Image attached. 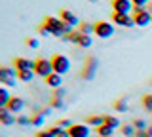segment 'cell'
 Returning <instances> with one entry per match:
<instances>
[{
  "instance_id": "obj_21",
  "label": "cell",
  "mask_w": 152,
  "mask_h": 137,
  "mask_svg": "<svg viewBox=\"0 0 152 137\" xmlns=\"http://www.w3.org/2000/svg\"><path fill=\"white\" fill-rule=\"evenodd\" d=\"M76 44H78L80 48H89V46L93 44V38H91V36H88V34H82V32H80V38H78V42H76Z\"/></svg>"
},
{
  "instance_id": "obj_12",
  "label": "cell",
  "mask_w": 152,
  "mask_h": 137,
  "mask_svg": "<svg viewBox=\"0 0 152 137\" xmlns=\"http://www.w3.org/2000/svg\"><path fill=\"white\" fill-rule=\"evenodd\" d=\"M59 19L66 23V25H70L74 29V27H80V21H78V17H76V13H72L70 10H61L59 12Z\"/></svg>"
},
{
  "instance_id": "obj_24",
  "label": "cell",
  "mask_w": 152,
  "mask_h": 137,
  "mask_svg": "<svg viewBox=\"0 0 152 137\" xmlns=\"http://www.w3.org/2000/svg\"><path fill=\"white\" fill-rule=\"evenodd\" d=\"M135 126L133 124H127V126H122V133L126 135V137H135Z\"/></svg>"
},
{
  "instance_id": "obj_22",
  "label": "cell",
  "mask_w": 152,
  "mask_h": 137,
  "mask_svg": "<svg viewBox=\"0 0 152 137\" xmlns=\"http://www.w3.org/2000/svg\"><path fill=\"white\" fill-rule=\"evenodd\" d=\"M97 133H99V137H110L114 133V130H112V127H108L107 124H103L101 127H97Z\"/></svg>"
},
{
  "instance_id": "obj_5",
  "label": "cell",
  "mask_w": 152,
  "mask_h": 137,
  "mask_svg": "<svg viewBox=\"0 0 152 137\" xmlns=\"http://www.w3.org/2000/svg\"><path fill=\"white\" fill-rule=\"evenodd\" d=\"M97 69H99V59L97 57H88L84 63V69H82V78L84 80H93L95 74H97Z\"/></svg>"
},
{
  "instance_id": "obj_29",
  "label": "cell",
  "mask_w": 152,
  "mask_h": 137,
  "mask_svg": "<svg viewBox=\"0 0 152 137\" xmlns=\"http://www.w3.org/2000/svg\"><path fill=\"white\" fill-rule=\"evenodd\" d=\"M51 108H65V101L63 99H51Z\"/></svg>"
},
{
  "instance_id": "obj_34",
  "label": "cell",
  "mask_w": 152,
  "mask_h": 137,
  "mask_svg": "<svg viewBox=\"0 0 152 137\" xmlns=\"http://www.w3.org/2000/svg\"><path fill=\"white\" fill-rule=\"evenodd\" d=\"M36 137H55V135L51 133L50 130H46V131H38V133H36Z\"/></svg>"
},
{
  "instance_id": "obj_15",
  "label": "cell",
  "mask_w": 152,
  "mask_h": 137,
  "mask_svg": "<svg viewBox=\"0 0 152 137\" xmlns=\"http://www.w3.org/2000/svg\"><path fill=\"white\" fill-rule=\"evenodd\" d=\"M86 124H88L89 127H101L104 124V116H99V114H91V116H88L86 118Z\"/></svg>"
},
{
  "instance_id": "obj_35",
  "label": "cell",
  "mask_w": 152,
  "mask_h": 137,
  "mask_svg": "<svg viewBox=\"0 0 152 137\" xmlns=\"http://www.w3.org/2000/svg\"><path fill=\"white\" fill-rule=\"evenodd\" d=\"M135 137H148V133H146V130H137Z\"/></svg>"
},
{
  "instance_id": "obj_33",
  "label": "cell",
  "mask_w": 152,
  "mask_h": 137,
  "mask_svg": "<svg viewBox=\"0 0 152 137\" xmlns=\"http://www.w3.org/2000/svg\"><path fill=\"white\" fill-rule=\"evenodd\" d=\"M27 46H28V48H32V50H36L40 44H38L36 38H27Z\"/></svg>"
},
{
  "instance_id": "obj_30",
  "label": "cell",
  "mask_w": 152,
  "mask_h": 137,
  "mask_svg": "<svg viewBox=\"0 0 152 137\" xmlns=\"http://www.w3.org/2000/svg\"><path fill=\"white\" fill-rule=\"evenodd\" d=\"M131 2H133L135 8H141V10H142V8H146L150 4V0H131Z\"/></svg>"
},
{
  "instance_id": "obj_26",
  "label": "cell",
  "mask_w": 152,
  "mask_h": 137,
  "mask_svg": "<svg viewBox=\"0 0 152 137\" xmlns=\"http://www.w3.org/2000/svg\"><path fill=\"white\" fill-rule=\"evenodd\" d=\"M142 107L146 108V111L152 114V93H148V95H145L142 97Z\"/></svg>"
},
{
  "instance_id": "obj_16",
  "label": "cell",
  "mask_w": 152,
  "mask_h": 137,
  "mask_svg": "<svg viewBox=\"0 0 152 137\" xmlns=\"http://www.w3.org/2000/svg\"><path fill=\"white\" fill-rule=\"evenodd\" d=\"M46 84L50 88H53V89H57V88H61V84H63V78H61V74H50V76L46 78Z\"/></svg>"
},
{
  "instance_id": "obj_28",
  "label": "cell",
  "mask_w": 152,
  "mask_h": 137,
  "mask_svg": "<svg viewBox=\"0 0 152 137\" xmlns=\"http://www.w3.org/2000/svg\"><path fill=\"white\" fill-rule=\"evenodd\" d=\"M57 126H59V127H63V130H69V127L72 126V122H70L69 118H61V120L57 122Z\"/></svg>"
},
{
  "instance_id": "obj_38",
  "label": "cell",
  "mask_w": 152,
  "mask_h": 137,
  "mask_svg": "<svg viewBox=\"0 0 152 137\" xmlns=\"http://www.w3.org/2000/svg\"><path fill=\"white\" fill-rule=\"evenodd\" d=\"M146 133H148V137H152V126L146 127Z\"/></svg>"
},
{
  "instance_id": "obj_23",
  "label": "cell",
  "mask_w": 152,
  "mask_h": 137,
  "mask_svg": "<svg viewBox=\"0 0 152 137\" xmlns=\"http://www.w3.org/2000/svg\"><path fill=\"white\" fill-rule=\"evenodd\" d=\"M112 107H114V111H118V112H126V111H127V103H126V99H116Z\"/></svg>"
},
{
  "instance_id": "obj_19",
  "label": "cell",
  "mask_w": 152,
  "mask_h": 137,
  "mask_svg": "<svg viewBox=\"0 0 152 137\" xmlns=\"http://www.w3.org/2000/svg\"><path fill=\"white\" fill-rule=\"evenodd\" d=\"M36 74H34V70H23V73H17V78H19V82H32V78H34Z\"/></svg>"
},
{
  "instance_id": "obj_4",
  "label": "cell",
  "mask_w": 152,
  "mask_h": 137,
  "mask_svg": "<svg viewBox=\"0 0 152 137\" xmlns=\"http://www.w3.org/2000/svg\"><path fill=\"white\" fill-rule=\"evenodd\" d=\"M34 74H36V76H42L44 80L50 76V74H53V65H51V59L38 57L36 59V67H34Z\"/></svg>"
},
{
  "instance_id": "obj_7",
  "label": "cell",
  "mask_w": 152,
  "mask_h": 137,
  "mask_svg": "<svg viewBox=\"0 0 152 137\" xmlns=\"http://www.w3.org/2000/svg\"><path fill=\"white\" fill-rule=\"evenodd\" d=\"M114 34V25L108 21H97L95 23V36L99 38H110Z\"/></svg>"
},
{
  "instance_id": "obj_17",
  "label": "cell",
  "mask_w": 152,
  "mask_h": 137,
  "mask_svg": "<svg viewBox=\"0 0 152 137\" xmlns=\"http://www.w3.org/2000/svg\"><path fill=\"white\" fill-rule=\"evenodd\" d=\"M78 32H82V34H88V36L95 34V23H93V25H91V23H88V21L80 23V27H78Z\"/></svg>"
},
{
  "instance_id": "obj_6",
  "label": "cell",
  "mask_w": 152,
  "mask_h": 137,
  "mask_svg": "<svg viewBox=\"0 0 152 137\" xmlns=\"http://www.w3.org/2000/svg\"><path fill=\"white\" fill-rule=\"evenodd\" d=\"M133 21H135L137 27H146L152 23V13L146 8H142V10L141 8H135L133 10Z\"/></svg>"
},
{
  "instance_id": "obj_37",
  "label": "cell",
  "mask_w": 152,
  "mask_h": 137,
  "mask_svg": "<svg viewBox=\"0 0 152 137\" xmlns=\"http://www.w3.org/2000/svg\"><path fill=\"white\" fill-rule=\"evenodd\" d=\"M57 137H70V135H69V130H61V133L57 135Z\"/></svg>"
},
{
  "instance_id": "obj_10",
  "label": "cell",
  "mask_w": 152,
  "mask_h": 137,
  "mask_svg": "<svg viewBox=\"0 0 152 137\" xmlns=\"http://www.w3.org/2000/svg\"><path fill=\"white\" fill-rule=\"evenodd\" d=\"M112 10L114 13H131L135 6L131 0H112Z\"/></svg>"
},
{
  "instance_id": "obj_1",
  "label": "cell",
  "mask_w": 152,
  "mask_h": 137,
  "mask_svg": "<svg viewBox=\"0 0 152 137\" xmlns=\"http://www.w3.org/2000/svg\"><path fill=\"white\" fill-rule=\"evenodd\" d=\"M42 27H46L48 32H50L51 36H57V38H63L65 34H69V32H72L74 29L70 25H66L59 19V17H46L44 23H42Z\"/></svg>"
},
{
  "instance_id": "obj_36",
  "label": "cell",
  "mask_w": 152,
  "mask_h": 137,
  "mask_svg": "<svg viewBox=\"0 0 152 137\" xmlns=\"http://www.w3.org/2000/svg\"><path fill=\"white\" fill-rule=\"evenodd\" d=\"M38 32H40L42 36H50V32H48V29H46V27H40V29H38Z\"/></svg>"
},
{
  "instance_id": "obj_3",
  "label": "cell",
  "mask_w": 152,
  "mask_h": 137,
  "mask_svg": "<svg viewBox=\"0 0 152 137\" xmlns=\"http://www.w3.org/2000/svg\"><path fill=\"white\" fill-rule=\"evenodd\" d=\"M51 65H53V73L61 74V76L70 70V59L63 53H55L53 57H51Z\"/></svg>"
},
{
  "instance_id": "obj_31",
  "label": "cell",
  "mask_w": 152,
  "mask_h": 137,
  "mask_svg": "<svg viewBox=\"0 0 152 137\" xmlns=\"http://www.w3.org/2000/svg\"><path fill=\"white\" fill-rule=\"evenodd\" d=\"M65 95H66V89H63V86L57 88V89H53V97H55V99H63Z\"/></svg>"
},
{
  "instance_id": "obj_14",
  "label": "cell",
  "mask_w": 152,
  "mask_h": 137,
  "mask_svg": "<svg viewBox=\"0 0 152 137\" xmlns=\"http://www.w3.org/2000/svg\"><path fill=\"white\" fill-rule=\"evenodd\" d=\"M25 108V99L23 97H12L8 103V111L13 112V114H19V112Z\"/></svg>"
},
{
  "instance_id": "obj_27",
  "label": "cell",
  "mask_w": 152,
  "mask_h": 137,
  "mask_svg": "<svg viewBox=\"0 0 152 137\" xmlns=\"http://www.w3.org/2000/svg\"><path fill=\"white\" fill-rule=\"evenodd\" d=\"M17 124L19 126H32L31 116H17Z\"/></svg>"
},
{
  "instance_id": "obj_13",
  "label": "cell",
  "mask_w": 152,
  "mask_h": 137,
  "mask_svg": "<svg viewBox=\"0 0 152 137\" xmlns=\"http://www.w3.org/2000/svg\"><path fill=\"white\" fill-rule=\"evenodd\" d=\"M0 124H2V126H13V124H17L15 114L10 112L8 107H0Z\"/></svg>"
},
{
  "instance_id": "obj_40",
  "label": "cell",
  "mask_w": 152,
  "mask_h": 137,
  "mask_svg": "<svg viewBox=\"0 0 152 137\" xmlns=\"http://www.w3.org/2000/svg\"><path fill=\"white\" fill-rule=\"evenodd\" d=\"M89 2H97V0H89Z\"/></svg>"
},
{
  "instance_id": "obj_18",
  "label": "cell",
  "mask_w": 152,
  "mask_h": 137,
  "mask_svg": "<svg viewBox=\"0 0 152 137\" xmlns=\"http://www.w3.org/2000/svg\"><path fill=\"white\" fill-rule=\"evenodd\" d=\"M13 95H10V92L6 89V86H0V107H8L10 99Z\"/></svg>"
},
{
  "instance_id": "obj_11",
  "label": "cell",
  "mask_w": 152,
  "mask_h": 137,
  "mask_svg": "<svg viewBox=\"0 0 152 137\" xmlns=\"http://www.w3.org/2000/svg\"><path fill=\"white\" fill-rule=\"evenodd\" d=\"M69 135L70 137H89L91 130H89L88 124H72L69 127Z\"/></svg>"
},
{
  "instance_id": "obj_2",
  "label": "cell",
  "mask_w": 152,
  "mask_h": 137,
  "mask_svg": "<svg viewBox=\"0 0 152 137\" xmlns=\"http://www.w3.org/2000/svg\"><path fill=\"white\" fill-rule=\"evenodd\" d=\"M17 70L13 67H6V65H0V86L6 88H13L17 84Z\"/></svg>"
},
{
  "instance_id": "obj_32",
  "label": "cell",
  "mask_w": 152,
  "mask_h": 137,
  "mask_svg": "<svg viewBox=\"0 0 152 137\" xmlns=\"http://www.w3.org/2000/svg\"><path fill=\"white\" fill-rule=\"evenodd\" d=\"M133 126H135V130H146V127H148V126H146V122L141 120V118H137V120L133 122Z\"/></svg>"
},
{
  "instance_id": "obj_8",
  "label": "cell",
  "mask_w": 152,
  "mask_h": 137,
  "mask_svg": "<svg viewBox=\"0 0 152 137\" xmlns=\"http://www.w3.org/2000/svg\"><path fill=\"white\" fill-rule=\"evenodd\" d=\"M112 23L118 27H126V29H131L135 25L131 13H112Z\"/></svg>"
},
{
  "instance_id": "obj_41",
  "label": "cell",
  "mask_w": 152,
  "mask_h": 137,
  "mask_svg": "<svg viewBox=\"0 0 152 137\" xmlns=\"http://www.w3.org/2000/svg\"><path fill=\"white\" fill-rule=\"evenodd\" d=\"M110 137H114V135H110Z\"/></svg>"
},
{
  "instance_id": "obj_39",
  "label": "cell",
  "mask_w": 152,
  "mask_h": 137,
  "mask_svg": "<svg viewBox=\"0 0 152 137\" xmlns=\"http://www.w3.org/2000/svg\"><path fill=\"white\" fill-rule=\"evenodd\" d=\"M148 12H150V13H152V4H148Z\"/></svg>"
},
{
  "instance_id": "obj_20",
  "label": "cell",
  "mask_w": 152,
  "mask_h": 137,
  "mask_svg": "<svg viewBox=\"0 0 152 137\" xmlns=\"http://www.w3.org/2000/svg\"><path fill=\"white\" fill-rule=\"evenodd\" d=\"M104 124H107L108 127H112V130H116V127L122 126V122L118 120L116 116H110V114H104Z\"/></svg>"
},
{
  "instance_id": "obj_25",
  "label": "cell",
  "mask_w": 152,
  "mask_h": 137,
  "mask_svg": "<svg viewBox=\"0 0 152 137\" xmlns=\"http://www.w3.org/2000/svg\"><path fill=\"white\" fill-rule=\"evenodd\" d=\"M63 38H65V40H69V42H74V44H76V42H78V38H80V32H78V29H74L72 32L65 34Z\"/></svg>"
},
{
  "instance_id": "obj_9",
  "label": "cell",
  "mask_w": 152,
  "mask_h": 137,
  "mask_svg": "<svg viewBox=\"0 0 152 137\" xmlns=\"http://www.w3.org/2000/svg\"><path fill=\"white\" fill-rule=\"evenodd\" d=\"M36 67V61L27 59V57H15L13 59V69L17 73H23V70H34Z\"/></svg>"
}]
</instances>
